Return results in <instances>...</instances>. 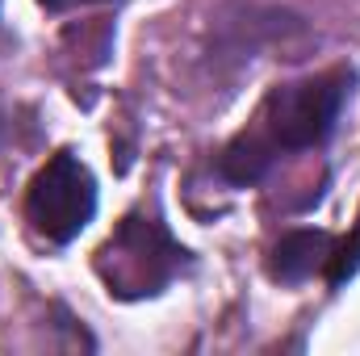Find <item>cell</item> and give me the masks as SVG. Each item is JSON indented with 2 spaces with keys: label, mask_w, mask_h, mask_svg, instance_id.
I'll return each instance as SVG.
<instances>
[{
  "label": "cell",
  "mask_w": 360,
  "mask_h": 356,
  "mask_svg": "<svg viewBox=\"0 0 360 356\" xmlns=\"http://www.w3.org/2000/svg\"><path fill=\"white\" fill-rule=\"evenodd\" d=\"M96 214V180L76 151H55L25 189V218L51 243H72Z\"/></svg>",
  "instance_id": "3957f363"
},
{
  "label": "cell",
  "mask_w": 360,
  "mask_h": 356,
  "mask_svg": "<svg viewBox=\"0 0 360 356\" xmlns=\"http://www.w3.org/2000/svg\"><path fill=\"white\" fill-rule=\"evenodd\" d=\"M356 272H360V214H356L352 235L335 248V256H331V265H327V276H331V285H335V289H340V285H348Z\"/></svg>",
  "instance_id": "5b68a950"
},
{
  "label": "cell",
  "mask_w": 360,
  "mask_h": 356,
  "mask_svg": "<svg viewBox=\"0 0 360 356\" xmlns=\"http://www.w3.org/2000/svg\"><path fill=\"white\" fill-rule=\"evenodd\" d=\"M92 265H96V276L109 285L113 298L139 302V298L164 293L180 272L193 265V256H188V248H180L176 239L168 235V227L160 218L130 214L101 243Z\"/></svg>",
  "instance_id": "7a4b0ae2"
},
{
  "label": "cell",
  "mask_w": 360,
  "mask_h": 356,
  "mask_svg": "<svg viewBox=\"0 0 360 356\" xmlns=\"http://www.w3.org/2000/svg\"><path fill=\"white\" fill-rule=\"evenodd\" d=\"M38 4H42V8H55V13H59V8H76V4H101V0H38Z\"/></svg>",
  "instance_id": "8992f818"
},
{
  "label": "cell",
  "mask_w": 360,
  "mask_h": 356,
  "mask_svg": "<svg viewBox=\"0 0 360 356\" xmlns=\"http://www.w3.org/2000/svg\"><path fill=\"white\" fill-rule=\"evenodd\" d=\"M352 84L356 76L348 68H335L297 84H276L264 96L256 122L226 143L218 160L222 177L231 184H256L285 151L323 147L344 113V101L352 96Z\"/></svg>",
  "instance_id": "6da1fadb"
},
{
  "label": "cell",
  "mask_w": 360,
  "mask_h": 356,
  "mask_svg": "<svg viewBox=\"0 0 360 356\" xmlns=\"http://www.w3.org/2000/svg\"><path fill=\"white\" fill-rule=\"evenodd\" d=\"M0 139H4V122H0Z\"/></svg>",
  "instance_id": "52a82bcc"
},
{
  "label": "cell",
  "mask_w": 360,
  "mask_h": 356,
  "mask_svg": "<svg viewBox=\"0 0 360 356\" xmlns=\"http://www.w3.org/2000/svg\"><path fill=\"white\" fill-rule=\"evenodd\" d=\"M335 256V239L331 231H314V227H302V231H289L276 239V248L269 252V276L281 285H302L310 281L319 268L331 265Z\"/></svg>",
  "instance_id": "277c9868"
}]
</instances>
